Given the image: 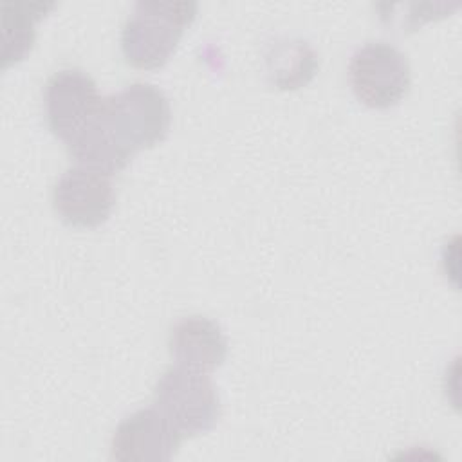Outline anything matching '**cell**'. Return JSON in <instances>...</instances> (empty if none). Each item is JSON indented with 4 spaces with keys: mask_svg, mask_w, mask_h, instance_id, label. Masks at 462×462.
Wrapping results in <instances>:
<instances>
[{
    "mask_svg": "<svg viewBox=\"0 0 462 462\" xmlns=\"http://www.w3.org/2000/svg\"><path fill=\"white\" fill-rule=\"evenodd\" d=\"M170 354L177 365L213 372L227 356V339L222 328L206 316L179 319L168 337Z\"/></svg>",
    "mask_w": 462,
    "mask_h": 462,
    "instance_id": "ba28073f",
    "label": "cell"
},
{
    "mask_svg": "<svg viewBox=\"0 0 462 462\" xmlns=\"http://www.w3.org/2000/svg\"><path fill=\"white\" fill-rule=\"evenodd\" d=\"M155 406L182 439L208 433L220 417V401L208 372L170 366L155 384Z\"/></svg>",
    "mask_w": 462,
    "mask_h": 462,
    "instance_id": "3957f363",
    "label": "cell"
},
{
    "mask_svg": "<svg viewBox=\"0 0 462 462\" xmlns=\"http://www.w3.org/2000/svg\"><path fill=\"white\" fill-rule=\"evenodd\" d=\"M182 437L157 406L125 417L112 437V458L121 462L170 460Z\"/></svg>",
    "mask_w": 462,
    "mask_h": 462,
    "instance_id": "52a82bcc",
    "label": "cell"
},
{
    "mask_svg": "<svg viewBox=\"0 0 462 462\" xmlns=\"http://www.w3.org/2000/svg\"><path fill=\"white\" fill-rule=\"evenodd\" d=\"M195 14V2H137L121 29L125 60L144 70L162 67Z\"/></svg>",
    "mask_w": 462,
    "mask_h": 462,
    "instance_id": "6da1fadb",
    "label": "cell"
},
{
    "mask_svg": "<svg viewBox=\"0 0 462 462\" xmlns=\"http://www.w3.org/2000/svg\"><path fill=\"white\" fill-rule=\"evenodd\" d=\"M43 103L52 134L70 144L97 114L103 96L96 81L81 69H61L49 78Z\"/></svg>",
    "mask_w": 462,
    "mask_h": 462,
    "instance_id": "8992f818",
    "label": "cell"
},
{
    "mask_svg": "<svg viewBox=\"0 0 462 462\" xmlns=\"http://www.w3.org/2000/svg\"><path fill=\"white\" fill-rule=\"evenodd\" d=\"M52 204L56 213L70 226H101L108 220L116 204L112 175L90 166L74 164L56 180Z\"/></svg>",
    "mask_w": 462,
    "mask_h": 462,
    "instance_id": "5b68a950",
    "label": "cell"
},
{
    "mask_svg": "<svg viewBox=\"0 0 462 462\" xmlns=\"http://www.w3.org/2000/svg\"><path fill=\"white\" fill-rule=\"evenodd\" d=\"M265 63L271 81L280 88L307 85L318 67L314 49L307 42L292 38H282L271 43Z\"/></svg>",
    "mask_w": 462,
    "mask_h": 462,
    "instance_id": "30bf717a",
    "label": "cell"
},
{
    "mask_svg": "<svg viewBox=\"0 0 462 462\" xmlns=\"http://www.w3.org/2000/svg\"><path fill=\"white\" fill-rule=\"evenodd\" d=\"M52 7L54 2H2V69L18 63L31 52L36 38L34 25Z\"/></svg>",
    "mask_w": 462,
    "mask_h": 462,
    "instance_id": "9c48e42d",
    "label": "cell"
},
{
    "mask_svg": "<svg viewBox=\"0 0 462 462\" xmlns=\"http://www.w3.org/2000/svg\"><path fill=\"white\" fill-rule=\"evenodd\" d=\"M348 81L356 97L372 108H390L408 92L411 76L406 56L388 42H366L348 61Z\"/></svg>",
    "mask_w": 462,
    "mask_h": 462,
    "instance_id": "277c9868",
    "label": "cell"
},
{
    "mask_svg": "<svg viewBox=\"0 0 462 462\" xmlns=\"http://www.w3.org/2000/svg\"><path fill=\"white\" fill-rule=\"evenodd\" d=\"M101 119L114 143L132 157L166 137L171 108L161 88L150 83H132L103 97Z\"/></svg>",
    "mask_w": 462,
    "mask_h": 462,
    "instance_id": "7a4b0ae2",
    "label": "cell"
}]
</instances>
